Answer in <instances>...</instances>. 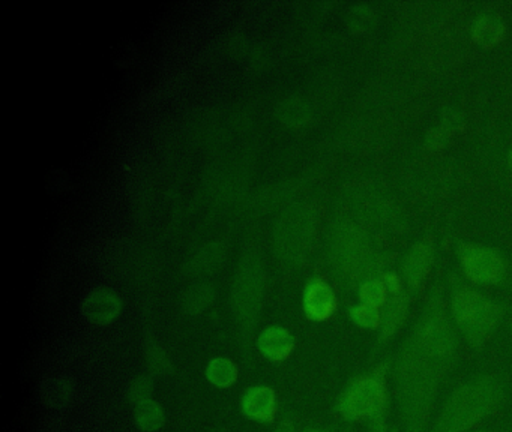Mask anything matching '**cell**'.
<instances>
[{"mask_svg":"<svg viewBox=\"0 0 512 432\" xmlns=\"http://www.w3.org/2000/svg\"><path fill=\"white\" fill-rule=\"evenodd\" d=\"M458 354L460 338L451 315L439 303H431L391 363L395 404L404 432L430 428Z\"/></svg>","mask_w":512,"mask_h":432,"instance_id":"6da1fadb","label":"cell"},{"mask_svg":"<svg viewBox=\"0 0 512 432\" xmlns=\"http://www.w3.org/2000/svg\"><path fill=\"white\" fill-rule=\"evenodd\" d=\"M509 164H511V168H512V150H511V153H509Z\"/></svg>","mask_w":512,"mask_h":432,"instance_id":"d6986e66","label":"cell"},{"mask_svg":"<svg viewBox=\"0 0 512 432\" xmlns=\"http://www.w3.org/2000/svg\"><path fill=\"white\" fill-rule=\"evenodd\" d=\"M277 432H296L295 425L289 420L281 423L280 428L277 429Z\"/></svg>","mask_w":512,"mask_h":432,"instance_id":"e0dca14e","label":"cell"},{"mask_svg":"<svg viewBox=\"0 0 512 432\" xmlns=\"http://www.w3.org/2000/svg\"><path fill=\"white\" fill-rule=\"evenodd\" d=\"M391 363L382 362L371 371L353 378L337 402L340 416L347 422H365L371 432H392L388 416L391 408Z\"/></svg>","mask_w":512,"mask_h":432,"instance_id":"3957f363","label":"cell"},{"mask_svg":"<svg viewBox=\"0 0 512 432\" xmlns=\"http://www.w3.org/2000/svg\"><path fill=\"white\" fill-rule=\"evenodd\" d=\"M389 297L382 306V323L379 327V341L389 342L403 327L410 308V293L406 285L388 288Z\"/></svg>","mask_w":512,"mask_h":432,"instance_id":"8992f818","label":"cell"},{"mask_svg":"<svg viewBox=\"0 0 512 432\" xmlns=\"http://www.w3.org/2000/svg\"><path fill=\"white\" fill-rule=\"evenodd\" d=\"M206 378L214 386L230 387L238 380V368L232 360L217 357L206 368Z\"/></svg>","mask_w":512,"mask_h":432,"instance_id":"7c38bea8","label":"cell"},{"mask_svg":"<svg viewBox=\"0 0 512 432\" xmlns=\"http://www.w3.org/2000/svg\"><path fill=\"white\" fill-rule=\"evenodd\" d=\"M433 264V249L428 243H419L406 255L401 267V279L409 293H418L424 287Z\"/></svg>","mask_w":512,"mask_h":432,"instance_id":"52a82bcc","label":"cell"},{"mask_svg":"<svg viewBox=\"0 0 512 432\" xmlns=\"http://www.w3.org/2000/svg\"><path fill=\"white\" fill-rule=\"evenodd\" d=\"M305 432H323V431H320V429H307V431Z\"/></svg>","mask_w":512,"mask_h":432,"instance_id":"ac0fdd59","label":"cell"},{"mask_svg":"<svg viewBox=\"0 0 512 432\" xmlns=\"http://www.w3.org/2000/svg\"><path fill=\"white\" fill-rule=\"evenodd\" d=\"M461 267L473 284L493 285L503 278L505 263L497 252L478 246L461 249Z\"/></svg>","mask_w":512,"mask_h":432,"instance_id":"5b68a950","label":"cell"},{"mask_svg":"<svg viewBox=\"0 0 512 432\" xmlns=\"http://www.w3.org/2000/svg\"><path fill=\"white\" fill-rule=\"evenodd\" d=\"M161 420H163V413L154 402H143L137 410V422H139L140 428L145 429V431L157 429Z\"/></svg>","mask_w":512,"mask_h":432,"instance_id":"2e32d148","label":"cell"},{"mask_svg":"<svg viewBox=\"0 0 512 432\" xmlns=\"http://www.w3.org/2000/svg\"><path fill=\"white\" fill-rule=\"evenodd\" d=\"M95 300L89 299V315H94V320H110L113 315L118 311V302H116L115 297L112 300L109 297H112V294L106 293V291H100V293L94 294Z\"/></svg>","mask_w":512,"mask_h":432,"instance_id":"9a60e30c","label":"cell"},{"mask_svg":"<svg viewBox=\"0 0 512 432\" xmlns=\"http://www.w3.org/2000/svg\"><path fill=\"white\" fill-rule=\"evenodd\" d=\"M473 432H484V431H478V429H476V431H473Z\"/></svg>","mask_w":512,"mask_h":432,"instance_id":"ffe728a7","label":"cell"},{"mask_svg":"<svg viewBox=\"0 0 512 432\" xmlns=\"http://www.w3.org/2000/svg\"><path fill=\"white\" fill-rule=\"evenodd\" d=\"M449 311L457 332L476 350L490 341L503 317L502 308L494 300L467 287L454 290Z\"/></svg>","mask_w":512,"mask_h":432,"instance_id":"277c9868","label":"cell"},{"mask_svg":"<svg viewBox=\"0 0 512 432\" xmlns=\"http://www.w3.org/2000/svg\"><path fill=\"white\" fill-rule=\"evenodd\" d=\"M389 297V290L383 278H367L359 285V299L367 305L382 308Z\"/></svg>","mask_w":512,"mask_h":432,"instance_id":"4fadbf2b","label":"cell"},{"mask_svg":"<svg viewBox=\"0 0 512 432\" xmlns=\"http://www.w3.org/2000/svg\"><path fill=\"white\" fill-rule=\"evenodd\" d=\"M503 38V23L493 15H484L473 26V39L482 47H493Z\"/></svg>","mask_w":512,"mask_h":432,"instance_id":"8fae6325","label":"cell"},{"mask_svg":"<svg viewBox=\"0 0 512 432\" xmlns=\"http://www.w3.org/2000/svg\"><path fill=\"white\" fill-rule=\"evenodd\" d=\"M350 320L358 327L367 330H379L382 323V309L376 306L367 305V303H359L352 306L349 311Z\"/></svg>","mask_w":512,"mask_h":432,"instance_id":"5bb4252c","label":"cell"},{"mask_svg":"<svg viewBox=\"0 0 512 432\" xmlns=\"http://www.w3.org/2000/svg\"><path fill=\"white\" fill-rule=\"evenodd\" d=\"M245 416L257 422H272L277 414V398L271 387L256 386L245 393L242 399Z\"/></svg>","mask_w":512,"mask_h":432,"instance_id":"9c48e42d","label":"cell"},{"mask_svg":"<svg viewBox=\"0 0 512 432\" xmlns=\"http://www.w3.org/2000/svg\"><path fill=\"white\" fill-rule=\"evenodd\" d=\"M337 297L328 282L313 279L308 282L304 293V311L314 321H325L334 314Z\"/></svg>","mask_w":512,"mask_h":432,"instance_id":"ba28073f","label":"cell"},{"mask_svg":"<svg viewBox=\"0 0 512 432\" xmlns=\"http://www.w3.org/2000/svg\"><path fill=\"white\" fill-rule=\"evenodd\" d=\"M257 347L263 356L274 362H281L292 354L295 339L289 330L281 326H271L263 330L257 339Z\"/></svg>","mask_w":512,"mask_h":432,"instance_id":"30bf717a","label":"cell"},{"mask_svg":"<svg viewBox=\"0 0 512 432\" xmlns=\"http://www.w3.org/2000/svg\"><path fill=\"white\" fill-rule=\"evenodd\" d=\"M506 398L502 375H476L455 386L434 414L428 432H473L487 422Z\"/></svg>","mask_w":512,"mask_h":432,"instance_id":"7a4b0ae2","label":"cell"}]
</instances>
